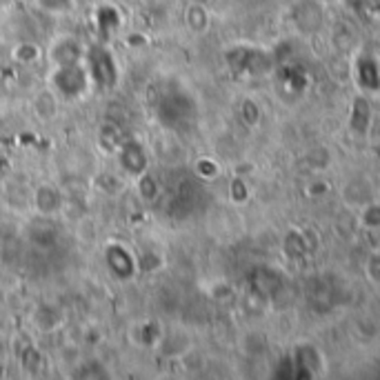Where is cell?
<instances>
[{
  "label": "cell",
  "instance_id": "cell-1",
  "mask_svg": "<svg viewBox=\"0 0 380 380\" xmlns=\"http://www.w3.org/2000/svg\"><path fill=\"white\" fill-rule=\"evenodd\" d=\"M38 5L47 11L62 13V11L74 9V0H38Z\"/></svg>",
  "mask_w": 380,
  "mask_h": 380
}]
</instances>
